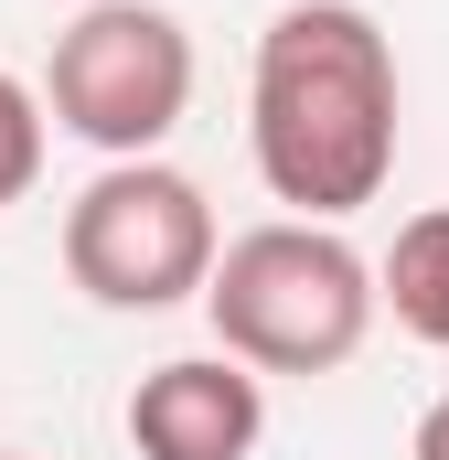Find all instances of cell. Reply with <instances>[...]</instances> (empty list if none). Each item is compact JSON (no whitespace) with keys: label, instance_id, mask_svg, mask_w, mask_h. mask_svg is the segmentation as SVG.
Masks as SVG:
<instances>
[{"label":"cell","instance_id":"1","mask_svg":"<svg viewBox=\"0 0 449 460\" xmlns=\"http://www.w3.org/2000/svg\"><path fill=\"white\" fill-rule=\"evenodd\" d=\"M246 150L257 182L300 215L342 226L396 172V43L364 0H289L257 32L246 75Z\"/></svg>","mask_w":449,"mask_h":460},{"label":"cell","instance_id":"2","mask_svg":"<svg viewBox=\"0 0 449 460\" xmlns=\"http://www.w3.org/2000/svg\"><path fill=\"white\" fill-rule=\"evenodd\" d=\"M374 311H385L374 257H353L342 226H300V215L246 226L204 289L215 353L257 364V375H342L374 332Z\"/></svg>","mask_w":449,"mask_h":460},{"label":"cell","instance_id":"3","mask_svg":"<svg viewBox=\"0 0 449 460\" xmlns=\"http://www.w3.org/2000/svg\"><path fill=\"white\" fill-rule=\"evenodd\" d=\"M215 257H224L215 204L172 161H108L65 204V279L97 311H182L215 289Z\"/></svg>","mask_w":449,"mask_h":460},{"label":"cell","instance_id":"4","mask_svg":"<svg viewBox=\"0 0 449 460\" xmlns=\"http://www.w3.org/2000/svg\"><path fill=\"white\" fill-rule=\"evenodd\" d=\"M43 108L65 139H86L108 161H161V139L193 108V32L161 0H86L54 32Z\"/></svg>","mask_w":449,"mask_h":460},{"label":"cell","instance_id":"5","mask_svg":"<svg viewBox=\"0 0 449 460\" xmlns=\"http://www.w3.org/2000/svg\"><path fill=\"white\" fill-rule=\"evenodd\" d=\"M257 439H268V375L235 353H182L128 385L139 460H257Z\"/></svg>","mask_w":449,"mask_h":460},{"label":"cell","instance_id":"6","mask_svg":"<svg viewBox=\"0 0 449 460\" xmlns=\"http://www.w3.org/2000/svg\"><path fill=\"white\" fill-rule=\"evenodd\" d=\"M374 289H385V311H396L407 343L449 353V204H428V215L396 226V246L374 257Z\"/></svg>","mask_w":449,"mask_h":460},{"label":"cell","instance_id":"7","mask_svg":"<svg viewBox=\"0 0 449 460\" xmlns=\"http://www.w3.org/2000/svg\"><path fill=\"white\" fill-rule=\"evenodd\" d=\"M43 128H54V108H43V86H22L11 65H0V215L43 182Z\"/></svg>","mask_w":449,"mask_h":460},{"label":"cell","instance_id":"8","mask_svg":"<svg viewBox=\"0 0 449 460\" xmlns=\"http://www.w3.org/2000/svg\"><path fill=\"white\" fill-rule=\"evenodd\" d=\"M407 460H449V396L428 407V418H418V450H407Z\"/></svg>","mask_w":449,"mask_h":460},{"label":"cell","instance_id":"9","mask_svg":"<svg viewBox=\"0 0 449 460\" xmlns=\"http://www.w3.org/2000/svg\"><path fill=\"white\" fill-rule=\"evenodd\" d=\"M0 460H22V450H0Z\"/></svg>","mask_w":449,"mask_h":460}]
</instances>
